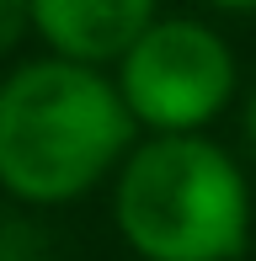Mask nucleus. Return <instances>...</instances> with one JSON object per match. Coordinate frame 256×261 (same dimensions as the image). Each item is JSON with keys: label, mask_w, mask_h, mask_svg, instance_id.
<instances>
[{"label": "nucleus", "mask_w": 256, "mask_h": 261, "mask_svg": "<svg viewBox=\"0 0 256 261\" xmlns=\"http://www.w3.org/2000/svg\"><path fill=\"white\" fill-rule=\"evenodd\" d=\"M118 91L149 134H203L235 96V54L192 16H155L118 59Z\"/></svg>", "instance_id": "3"}, {"label": "nucleus", "mask_w": 256, "mask_h": 261, "mask_svg": "<svg viewBox=\"0 0 256 261\" xmlns=\"http://www.w3.org/2000/svg\"><path fill=\"white\" fill-rule=\"evenodd\" d=\"M214 11H256V0H208Z\"/></svg>", "instance_id": "6"}, {"label": "nucleus", "mask_w": 256, "mask_h": 261, "mask_svg": "<svg viewBox=\"0 0 256 261\" xmlns=\"http://www.w3.org/2000/svg\"><path fill=\"white\" fill-rule=\"evenodd\" d=\"M149 21L155 0H32V32L80 64H118Z\"/></svg>", "instance_id": "4"}, {"label": "nucleus", "mask_w": 256, "mask_h": 261, "mask_svg": "<svg viewBox=\"0 0 256 261\" xmlns=\"http://www.w3.org/2000/svg\"><path fill=\"white\" fill-rule=\"evenodd\" d=\"M118 234L139 261H235L251 245V187L224 144L149 134L118 165Z\"/></svg>", "instance_id": "2"}, {"label": "nucleus", "mask_w": 256, "mask_h": 261, "mask_svg": "<svg viewBox=\"0 0 256 261\" xmlns=\"http://www.w3.org/2000/svg\"><path fill=\"white\" fill-rule=\"evenodd\" d=\"M246 139H251V149H256V91H251V107H246Z\"/></svg>", "instance_id": "7"}, {"label": "nucleus", "mask_w": 256, "mask_h": 261, "mask_svg": "<svg viewBox=\"0 0 256 261\" xmlns=\"http://www.w3.org/2000/svg\"><path fill=\"white\" fill-rule=\"evenodd\" d=\"M32 32V0H0V59Z\"/></svg>", "instance_id": "5"}, {"label": "nucleus", "mask_w": 256, "mask_h": 261, "mask_svg": "<svg viewBox=\"0 0 256 261\" xmlns=\"http://www.w3.org/2000/svg\"><path fill=\"white\" fill-rule=\"evenodd\" d=\"M134 112L101 64L48 54L0 80V187L16 203L86 197L134 149Z\"/></svg>", "instance_id": "1"}]
</instances>
